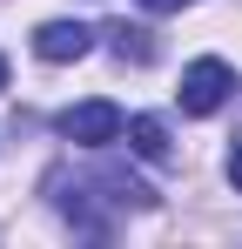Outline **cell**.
Instances as JSON below:
<instances>
[{
    "instance_id": "obj_1",
    "label": "cell",
    "mask_w": 242,
    "mask_h": 249,
    "mask_svg": "<svg viewBox=\"0 0 242 249\" xmlns=\"http://www.w3.org/2000/svg\"><path fill=\"white\" fill-rule=\"evenodd\" d=\"M182 115H215L229 94H236V74H229V61H215V54H202V61H189L182 68Z\"/></svg>"
},
{
    "instance_id": "obj_2",
    "label": "cell",
    "mask_w": 242,
    "mask_h": 249,
    "mask_svg": "<svg viewBox=\"0 0 242 249\" xmlns=\"http://www.w3.org/2000/svg\"><path fill=\"white\" fill-rule=\"evenodd\" d=\"M61 135H68V142H81V148H108V142H121V135H128V115H121L115 101H81V108H68V115H61Z\"/></svg>"
},
{
    "instance_id": "obj_3",
    "label": "cell",
    "mask_w": 242,
    "mask_h": 249,
    "mask_svg": "<svg viewBox=\"0 0 242 249\" xmlns=\"http://www.w3.org/2000/svg\"><path fill=\"white\" fill-rule=\"evenodd\" d=\"M94 47V27L87 20H40L34 27V54L40 61H81Z\"/></svg>"
},
{
    "instance_id": "obj_4",
    "label": "cell",
    "mask_w": 242,
    "mask_h": 249,
    "mask_svg": "<svg viewBox=\"0 0 242 249\" xmlns=\"http://www.w3.org/2000/svg\"><path fill=\"white\" fill-rule=\"evenodd\" d=\"M128 148H135L141 162H168V128H161L155 115H135V122H128Z\"/></svg>"
},
{
    "instance_id": "obj_5",
    "label": "cell",
    "mask_w": 242,
    "mask_h": 249,
    "mask_svg": "<svg viewBox=\"0 0 242 249\" xmlns=\"http://www.w3.org/2000/svg\"><path fill=\"white\" fill-rule=\"evenodd\" d=\"M108 34H115V54H121V61H155L148 27H128V20H121V27H108Z\"/></svg>"
},
{
    "instance_id": "obj_6",
    "label": "cell",
    "mask_w": 242,
    "mask_h": 249,
    "mask_svg": "<svg viewBox=\"0 0 242 249\" xmlns=\"http://www.w3.org/2000/svg\"><path fill=\"white\" fill-rule=\"evenodd\" d=\"M229 182H236V196H242V142L229 148Z\"/></svg>"
},
{
    "instance_id": "obj_7",
    "label": "cell",
    "mask_w": 242,
    "mask_h": 249,
    "mask_svg": "<svg viewBox=\"0 0 242 249\" xmlns=\"http://www.w3.org/2000/svg\"><path fill=\"white\" fill-rule=\"evenodd\" d=\"M148 14H175V7H189V0H141Z\"/></svg>"
},
{
    "instance_id": "obj_8",
    "label": "cell",
    "mask_w": 242,
    "mask_h": 249,
    "mask_svg": "<svg viewBox=\"0 0 242 249\" xmlns=\"http://www.w3.org/2000/svg\"><path fill=\"white\" fill-rule=\"evenodd\" d=\"M0 88H7V61H0Z\"/></svg>"
}]
</instances>
